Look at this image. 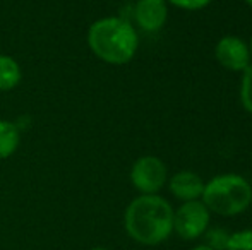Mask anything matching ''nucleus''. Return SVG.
<instances>
[{"label":"nucleus","instance_id":"f3484780","mask_svg":"<svg viewBox=\"0 0 252 250\" xmlns=\"http://www.w3.org/2000/svg\"><path fill=\"white\" fill-rule=\"evenodd\" d=\"M249 50H251V57H252V36H251V43H249Z\"/></svg>","mask_w":252,"mask_h":250},{"label":"nucleus","instance_id":"dca6fc26","mask_svg":"<svg viewBox=\"0 0 252 250\" xmlns=\"http://www.w3.org/2000/svg\"><path fill=\"white\" fill-rule=\"evenodd\" d=\"M90 250H110V249H105V247H93V249H90Z\"/></svg>","mask_w":252,"mask_h":250},{"label":"nucleus","instance_id":"2eb2a0df","mask_svg":"<svg viewBox=\"0 0 252 250\" xmlns=\"http://www.w3.org/2000/svg\"><path fill=\"white\" fill-rule=\"evenodd\" d=\"M192 250H213V249L208 247V245H197V247H194Z\"/></svg>","mask_w":252,"mask_h":250},{"label":"nucleus","instance_id":"4468645a","mask_svg":"<svg viewBox=\"0 0 252 250\" xmlns=\"http://www.w3.org/2000/svg\"><path fill=\"white\" fill-rule=\"evenodd\" d=\"M166 3H172L173 7L182 10H201L211 3V0H166Z\"/></svg>","mask_w":252,"mask_h":250},{"label":"nucleus","instance_id":"39448f33","mask_svg":"<svg viewBox=\"0 0 252 250\" xmlns=\"http://www.w3.org/2000/svg\"><path fill=\"white\" fill-rule=\"evenodd\" d=\"M168 171L159 158L141 156L130 168V182L141 194H158L166 184Z\"/></svg>","mask_w":252,"mask_h":250},{"label":"nucleus","instance_id":"6e6552de","mask_svg":"<svg viewBox=\"0 0 252 250\" xmlns=\"http://www.w3.org/2000/svg\"><path fill=\"white\" fill-rule=\"evenodd\" d=\"M168 189L179 200L189 202V200H199L204 190V182L194 171H179L168 182Z\"/></svg>","mask_w":252,"mask_h":250},{"label":"nucleus","instance_id":"9b49d317","mask_svg":"<svg viewBox=\"0 0 252 250\" xmlns=\"http://www.w3.org/2000/svg\"><path fill=\"white\" fill-rule=\"evenodd\" d=\"M240 101L246 111L252 113V63L242 72V83H240Z\"/></svg>","mask_w":252,"mask_h":250},{"label":"nucleus","instance_id":"423d86ee","mask_svg":"<svg viewBox=\"0 0 252 250\" xmlns=\"http://www.w3.org/2000/svg\"><path fill=\"white\" fill-rule=\"evenodd\" d=\"M215 57L220 65L233 72H244L251 65V50L249 45L239 36H223L218 40L215 48Z\"/></svg>","mask_w":252,"mask_h":250},{"label":"nucleus","instance_id":"f8f14e48","mask_svg":"<svg viewBox=\"0 0 252 250\" xmlns=\"http://www.w3.org/2000/svg\"><path fill=\"white\" fill-rule=\"evenodd\" d=\"M230 233L223 228H213V230H206V244L213 250H226L228 245Z\"/></svg>","mask_w":252,"mask_h":250},{"label":"nucleus","instance_id":"f03ea898","mask_svg":"<svg viewBox=\"0 0 252 250\" xmlns=\"http://www.w3.org/2000/svg\"><path fill=\"white\" fill-rule=\"evenodd\" d=\"M90 50L110 65L129 63L139 48L137 31L122 17H101L88 29Z\"/></svg>","mask_w":252,"mask_h":250},{"label":"nucleus","instance_id":"a211bd4d","mask_svg":"<svg viewBox=\"0 0 252 250\" xmlns=\"http://www.w3.org/2000/svg\"><path fill=\"white\" fill-rule=\"evenodd\" d=\"M246 3H249V5L252 7V0H246Z\"/></svg>","mask_w":252,"mask_h":250},{"label":"nucleus","instance_id":"9d476101","mask_svg":"<svg viewBox=\"0 0 252 250\" xmlns=\"http://www.w3.org/2000/svg\"><path fill=\"white\" fill-rule=\"evenodd\" d=\"M21 142V132L16 124L0 120V160L10 158L17 151Z\"/></svg>","mask_w":252,"mask_h":250},{"label":"nucleus","instance_id":"f257e3e1","mask_svg":"<svg viewBox=\"0 0 252 250\" xmlns=\"http://www.w3.org/2000/svg\"><path fill=\"white\" fill-rule=\"evenodd\" d=\"M124 226L127 235L137 244H163L173 231V207L158 194H141L127 206Z\"/></svg>","mask_w":252,"mask_h":250},{"label":"nucleus","instance_id":"20e7f679","mask_svg":"<svg viewBox=\"0 0 252 250\" xmlns=\"http://www.w3.org/2000/svg\"><path fill=\"white\" fill-rule=\"evenodd\" d=\"M211 213L202 200L184 202L177 211H173V231L182 240H197L206 233L209 226Z\"/></svg>","mask_w":252,"mask_h":250},{"label":"nucleus","instance_id":"ddd939ff","mask_svg":"<svg viewBox=\"0 0 252 250\" xmlns=\"http://www.w3.org/2000/svg\"><path fill=\"white\" fill-rule=\"evenodd\" d=\"M226 250H252V228L230 235Z\"/></svg>","mask_w":252,"mask_h":250},{"label":"nucleus","instance_id":"0eeeda50","mask_svg":"<svg viewBox=\"0 0 252 250\" xmlns=\"http://www.w3.org/2000/svg\"><path fill=\"white\" fill-rule=\"evenodd\" d=\"M134 17L141 29L156 33L166 23L168 3L166 0H137L134 7Z\"/></svg>","mask_w":252,"mask_h":250},{"label":"nucleus","instance_id":"1a4fd4ad","mask_svg":"<svg viewBox=\"0 0 252 250\" xmlns=\"http://www.w3.org/2000/svg\"><path fill=\"white\" fill-rule=\"evenodd\" d=\"M23 79V70L16 58L0 54V91H10L19 86Z\"/></svg>","mask_w":252,"mask_h":250},{"label":"nucleus","instance_id":"7ed1b4c3","mask_svg":"<svg viewBox=\"0 0 252 250\" xmlns=\"http://www.w3.org/2000/svg\"><path fill=\"white\" fill-rule=\"evenodd\" d=\"M201 197L209 213L230 218L244 213L251 206L252 187L240 175L225 173L204 184Z\"/></svg>","mask_w":252,"mask_h":250}]
</instances>
